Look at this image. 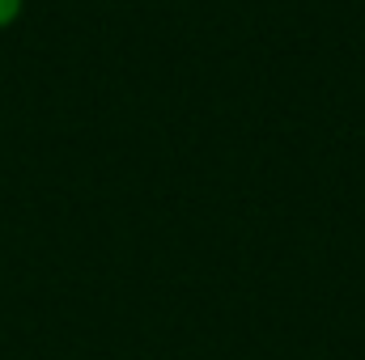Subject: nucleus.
Returning a JSON list of instances; mask_svg holds the SVG:
<instances>
[{
	"mask_svg": "<svg viewBox=\"0 0 365 360\" xmlns=\"http://www.w3.org/2000/svg\"><path fill=\"white\" fill-rule=\"evenodd\" d=\"M21 13H26V0H0V30L17 26V21H21Z\"/></svg>",
	"mask_w": 365,
	"mask_h": 360,
	"instance_id": "f257e3e1",
	"label": "nucleus"
}]
</instances>
